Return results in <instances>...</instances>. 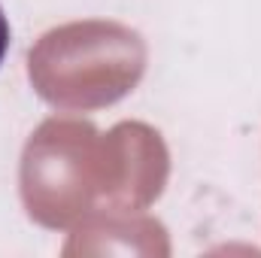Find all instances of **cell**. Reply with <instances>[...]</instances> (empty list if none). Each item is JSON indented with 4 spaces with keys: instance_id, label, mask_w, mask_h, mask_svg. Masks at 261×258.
Masks as SVG:
<instances>
[{
    "instance_id": "6da1fadb",
    "label": "cell",
    "mask_w": 261,
    "mask_h": 258,
    "mask_svg": "<svg viewBox=\"0 0 261 258\" xmlns=\"http://www.w3.org/2000/svg\"><path fill=\"white\" fill-rule=\"evenodd\" d=\"M9 40H12V34H9V21H6L3 6H0V64H3V58H6V52H9Z\"/></svg>"
}]
</instances>
